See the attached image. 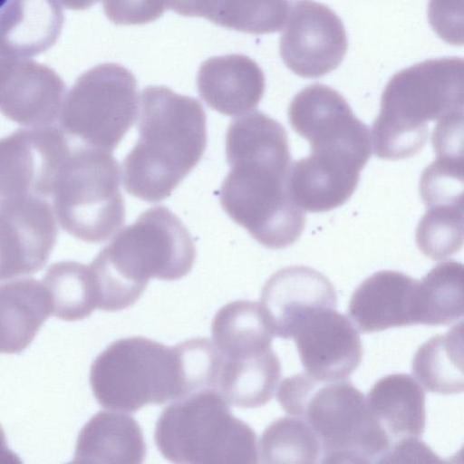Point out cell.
<instances>
[{
	"label": "cell",
	"mask_w": 464,
	"mask_h": 464,
	"mask_svg": "<svg viewBox=\"0 0 464 464\" xmlns=\"http://www.w3.org/2000/svg\"><path fill=\"white\" fill-rule=\"evenodd\" d=\"M321 453L319 440L303 420L292 416L273 421L259 441L262 463H316Z\"/></svg>",
	"instance_id": "obj_28"
},
{
	"label": "cell",
	"mask_w": 464,
	"mask_h": 464,
	"mask_svg": "<svg viewBox=\"0 0 464 464\" xmlns=\"http://www.w3.org/2000/svg\"><path fill=\"white\" fill-rule=\"evenodd\" d=\"M337 295L329 279L314 268L292 266L266 282L260 306L273 335L292 338L295 327L309 308H336Z\"/></svg>",
	"instance_id": "obj_16"
},
{
	"label": "cell",
	"mask_w": 464,
	"mask_h": 464,
	"mask_svg": "<svg viewBox=\"0 0 464 464\" xmlns=\"http://www.w3.org/2000/svg\"><path fill=\"white\" fill-rule=\"evenodd\" d=\"M463 276V265L449 260L435 266L419 281L417 324L447 325L462 317Z\"/></svg>",
	"instance_id": "obj_26"
},
{
	"label": "cell",
	"mask_w": 464,
	"mask_h": 464,
	"mask_svg": "<svg viewBox=\"0 0 464 464\" xmlns=\"http://www.w3.org/2000/svg\"><path fill=\"white\" fill-rule=\"evenodd\" d=\"M394 462H443L419 438H405L393 442L381 463Z\"/></svg>",
	"instance_id": "obj_32"
},
{
	"label": "cell",
	"mask_w": 464,
	"mask_h": 464,
	"mask_svg": "<svg viewBox=\"0 0 464 464\" xmlns=\"http://www.w3.org/2000/svg\"><path fill=\"white\" fill-rule=\"evenodd\" d=\"M22 460L7 446L5 431L0 425V464H21Z\"/></svg>",
	"instance_id": "obj_33"
},
{
	"label": "cell",
	"mask_w": 464,
	"mask_h": 464,
	"mask_svg": "<svg viewBox=\"0 0 464 464\" xmlns=\"http://www.w3.org/2000/svg\"><path fill=\"white\" fill-rule=\"evenodd\" d=\"M230 170L220 189L224 211L264 246L293 245L305 214L288 190L291 154L281 123L259 111L232 121L226 133Z\"/></svg>",
	"instance_id": "obj_1"
},
{
	"label": "cell",
	"mask_w": 464,
	"mask_h": 464,
	"mask_svg": "<svg viewBox=\"0 0 464 464\" xmlns=\"http://www.w3.org/2000/svg\"><path fill=\"white\" fill-rule=\"evenodd\" d=\"M195 259L187 227L169 208L156 206L118 232L90 267L104 303L123 310L140 297L150 278L180 279Z\"/></svg>",
	"instance_id": "obj_4"
},
{
	"label": "cell",
	"mask_w": 464,
	"mask_h": 464,
	"mask_svg": "<svg viewBox=\"0 0 464 464\" xmlns=\"http://www.w3.org/2000/svg\"><path fill=\"white\" fill-rule=\"evenodd\" d=\"M58 234L45 198H26L0 206V281L40 271Z\"/></svg>",
	"instance_id": "obj_14"
},
{
	"label": "cell",
	"mask_w": 464,
	"mask_h": 464,
	"mask_svg": "<svg viewBox=\"0 0 464 464\" xmlns=\"http://www.w3.org/2000/svg\"><path fill=\"white\" fill-rule=\"evenodd\" d=\"M63 21L57 0H9L0 10V49L14 58L38 55L55 44Z\"/></svg>",
	"instance_id": "obj_19"
},
{
	"label": "cell",
	"mask_w": 464,
	"mask_h": 464,
	"mask_svg": "<svg viewBox=\"0 0 464 464\" xmlns=\"http://www.w3.org/2000/svg\"><path fill=\"white\" fill-rule=\"evenodd\" d=\"M426 208L416 230L418 247L432 260L451 256L463 244V205Z\"/></svg>",
	"instance_id": "obj_29"
},
{
	"label": "cell",
	"mask_w": 464,
	"mask_h": 464,
	"mask_svg": "<svg viewBox=\"0 0 464 464\" xmlns=\"http://www.w3.org/2000/svg\"><path fill=\"white\" fill-rule=\"evenodd\" d=\"M66 86L52 68L8 57L0 67V112L30 128L58 126Z\"/></svg>",
	"instance_id": "obj_15"
},
{
	"label": "cell",
	"mask_w": 464,
	"mask_h": 464,
	"mask_svg": "<svg viewBox=\"0 0 464 464\" xmlns=\"http://www.w3.org/2000/svg\"><path fill=\"white\" fill-rule=\"evenodd\" d=\"M367 405L392 444L420 438L425 430V393L409 374L394 373L378 380L370 389Z\"/></svg>",
	"instance_id": "obj_21"
},
{
	"label": "cell",
	"mask_w": 464,
	"mask_h": 464,
	"mask_svg": "<svg viewBox=\"0 0 464 464\" xmlns=\"http://www.w3.org/2000/svg\"><path fill=\"white\" fill-rule=\"evenodd\" d=\"M70 150L59 126L19 129L0 139V206L53 195Z\"/></svg>",
	"instance_id": "obj_11"
},
{
	"label": "cell",
	"mask_w": 464,
	"mask_h": 464,
	"mask_svg": "<svg viewBox=\"0 0 464 464\" xmlns=\"http://www.w3.org/2000/svg\"><path fill=\"white\" fill-rule=\"evenodd\" d=\"M9 56L0 49V67Z\"/></svg>",
	"instance_id": "obj_35"
},
{
	"label": "cell",
	"mask_w": 464,
	"mask_h": 464,
	"mask_svg": "<svg viewBox=\"0 0 464 464\" xmlns=\"http://www.w3.org/2000/svg\"><path fill=\"white\" fill-rule=\"evenodd\" d=\"M292 338L305 372L319 381L345 380L358 368L362 358L357 330L335 308L306 310L297 322Z\"/></svg>",
	"instance_id": "obj_13"
},
{
	"label": "cell",
	"mask_w": 464,
	"mask_h": 464,
	"mask_svg": "<svg viewBox=\"0 0 464 464\" xmlns=\"http://www.w3.org/2000/svg\"><path fill=\"white\" fill-rule=\"evenodd\" d=\"M66 8L84 10L95 5L100 0H59Z\"/></svg>",
	"instance_id": "obj_34"
},
{
	"label": "cell",
	"mask_w": 464,
	"mask_h": 464,
	"mask_svg": "<svg viewBox=\"0 0 464 464\" xmlns=\"http://www.w3.org/2000/svg\"><path fill=\"white\" fill-rule=\"evenodd\" d=\"M411 372L428 392L450 395L463 392V323L422 343L414 354Z\"/></svg>",
	"instance_id": "obj_25"
},
{
	"label": "cell",
	"mask_w": 464,
	"mask_h": 464,
	"mask_svg": "<svg viewBox=\"0 0 464 464\" xmlns=\"http://www.w3.org/2000/svg\"><path fill=\"white\" fill-rule=\"evenodd\" d=\"M464 62L427 60L395 73L381 99L372 127L374 154L387 160L416 155L426 144L429 123L463 114Z\"/></svg>",
	"instance_id": "obj_5"
},
{
	"label": "cell",
	"mask_w": 464,
	"mask_h": 464,
	"mask_svg": "<svg viewBox=\"0 0 464 464\" xmlns=\"http://www.w3.org/2000/svg\"><path fill=\"white\" fill-rule=\"evenodd\" d=\"M169 0H103L106 16L116 24H144L160 18Z\"/></svg>",
	"instance_id": "obj_30"
},
{
	"label": "cell",
	"mask_w": 464,
	"mask_h": 464,
	"mask_svg": "<svg viewBox=\"0 0 464 464\" xmlns=\"http://www.w3.org/2000/svg\"><path fill=\"white\" fill-rule=\"evenodd\" d=\"M212 341L225 357L236 358L271 348L273 334L260 304L237 300L218 310L211 324Z\"/></svg>",
	"instance_id": "obj_24"
},
{
	"label": "cell",
	"mask_w": 464,
	"mask_h": 464,
	"mask_svg": "<svg viewBox=\"0 0 464 464\" xmlns=\"http://www.w3.org/2000/svg\"><path fill=\"white\" fill-rule=\"evenodd\" d=\"M292 129L311 145V154L291 164L288 189L303 210L325 212L345 203L371 157V132L345 99L315 83L291 101Z\"/></svg>",
	"instance_id": "obj_2"
},
{
	"label": "cell",
	"mask_w": 464,
	"mask_h": 464,
	"mask_svg": "<svg viewBox=\"0 0 464 464\" xmlns=\"http://www.w3.org/2000/svg\"><path fill=\"white\" fill-rule=\"evenodd\" d=\"M280 38L285 64L304 78L322 77L336 69L348 47L341 19L328 6L302 1L289 12Z\"/></svg>",
	"instance_id": "obj_12"
},
{
	"label": "cell",
	"mask_w": 464,
	"mask_h": 464,
	"mask_svg": "<svg viewBox=\"0 0 464 464\" xmlns=\"http://www.w3.org/2000/svg\"><path fill=\"white\" fill-rule=\"evenodd\" d=\"M8 0H0V9L4 6V5L7 2Z\"/></svg>",
	"instance_id": "obj_36"
},
{
	"label": "cell",
	"mask_w": 464,
	"mask_h": 464,
	"mask_svg": "<svg viewBox=\"0 0 464 464\" xmlns=\"http://www.w3.org/2000/svg\"><path fill=\"white\" fill-rule=\"evenodd\" d=\"M462 0H430L429 21L436 34L445 42L463 44Z\"/></svg>",
	"instance_id": "obj_31"
},
{
	"label": "cell",
	"mask_w": 464,
	"mask_h": 464,
	"mask_svg": "<svg viewBox=\"0 0 464 464\" xmlns=\"http://www.w3.org/2000/svg\"><path fill=\"white\" fill-rule=\"evenodd\" d=\"M280 377L281 363L272 348L244 357L221 354L215 390L228 404L256 408L272 399Z\"/></svg>",
	"instance_id": "obj_23"
},
{
	"label": "cell",
	"mask_w": 464,
	"mask_h": 464,
	"mask_svg": "<svg viewBox=\"0 0 464 464\" xmlns=\"http://www.w3.org/2000/svg\"><path fill=\"white\" fill-rule=\"evenodd\" d=\"M51 314L44 283L24 278L0 285V353L24 351Z\"/></svg>",
	"instance_id": "obj_22"
},
{
	"label": "cell",
	"mask_w": 464,
	"mask_h": 464,
	"mask_svg": "<svg viewBox=\"0 0 464 464\" xmlns=\"http://www.w3.org/2000/svg\"><path fill=\"white\" fill-rule=\"evenodd\" d=\"M154 438L162 456L174 463L258 461L255 431L233 415L214 389L195 392L168 405L159 417Z\"/></svg>",
	"instance_id": "obj_7"
},
{
	"label": "cell",
	"mask_w": 464,
	"mask_h": 464,
	"mask_svg": "<svg viewBox=\"0 0 464 464\" xmlns=\"http://www.w3.org/2000/svg\"><path fill=\"white\" fill-rule=\"evenodd\" d=\"M90 383L100 405L124 412L190 393L179 345L141 336L117 340L102 351L91 366Z\"/></svg>",
	"instance_id": "obj_8"
},
{
	"label": "cell",
	"mask_w": 464,
	"mask_h": 464,
	"mask_svg": "<svg viewBox=\"0 0 464 464\" xmlns=\"http://www.w3.org/2000/svg\"><path fill=\"white\" fill-rule=\"evenodd\" d=\"M120 166L111 152L70 145L53 188V208L64 231L102 243L124 223Z\"/></svg>",
	"instance_id": "obj_9"
},
{
	"label": "cell",
	"mask_w": 464,
	"mask_h": 464,
	"mask_svg": "<svg viewBox=\"0 0 464 464\" xmlns=\"http://www.w3.org/2000/svg\"><path fill=\"white\" fill-rule=\"evenodd\" d=\"M145 456L146 444L139 423L128 414L102 411L81 430L73 462L139 464Z\"/></svg>",
	"instance_id": "obj_20"
},
{
	"label": "cell",
	"mask_w": 464,
	"mask_h": 464,
	"mask_svg": "<svg viewBox=\"0 0 464 464\" xmlns=\"http://www.w3.org/2000/svg\"><path fill=\"white\" fill-rule=\"evenodd\" d=\"M138 105L131 72L118 63L99 64L75 81L58 126L69 145L111 152L135 122Z\"/></svg>",
	"instance_id": "obj_10"
},
{
	"label": "cell",
	"mask_w": 464,
	"mask_h": 464,
	"mask_svg": "<svg viewBox=\"0 0 464 464\" xmlns=\"http://www.w3.org/2000/svg\"><path fill=\"white\" fill-rule=\"evenodd\" d=\"M200 97L208 107L227 116L253 111L265 92L258 64L243 54L211 57L202 63L197 76Z\"/></svg>",
	"instance_id": "obj_18"
},
{
	"label": "cell",
	"mask_w": 464,
	"mask_h": 464,
	"mask_svg": "<svg viewBox=\"0 0 464 464\" xmlns=\"http://www.w3.org/2000/svg\"><path fill=\"white\" fill-rule=\"evenodd\" d=\"M276 397L285 412L314 432L322 463H381L392 446L365 397L351 382H323L298 373L281 382Z\"/></svg>",
	"instance_id": "obj_6"
},
{
	"label": "cell",
	"mask_w": 464,
	"mask_h": 464,
	"mask_svg": "<svg viewBox=\"0 0 464 464\" xmlns=\"http://www.w3.org/2000/svg\"><path fill=\"white\" fill-rule=\"evenodd\" d=\"M418 285V280L401 272H376L352 295L350 316L362 333L417 324Z\"/></svg>",
	"instance_id": "obj_17"
},
{
	"label": "cell",
	"mask_w": 464,
	"mask_h": 464,
	"mask_svg": "<svg viewBox=\"0 0 464 464\" xmlns=\"http://www.w3.org/2000/svg\"><path fill=\"white\" fill-rule=\"evenodd\" d=\"M139 139L122 162L131 196L158 202L197 166L207 145L206 114L195 98L148 86L140 99Z\"/></svg>",
	"instance_id": "obj_3"
},
{
	"label": "cell",
	"mask_w": 464,
	"mask_h": 464,
	"mask_svg": "<svg viewBox=\"0 0 464 464\" xmlns=\"http://www.w3.org/2000/svg\"><path fill=\"white\" fill-rule=\"evenodd\" d=\"M44 285L52 304V314L65 321L88 317L97 308L90 266L76 261H61L47 269Z\"/></svg>",
	"instance_id": "obj_27"
}]
</instances>
